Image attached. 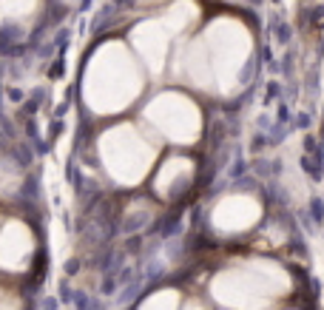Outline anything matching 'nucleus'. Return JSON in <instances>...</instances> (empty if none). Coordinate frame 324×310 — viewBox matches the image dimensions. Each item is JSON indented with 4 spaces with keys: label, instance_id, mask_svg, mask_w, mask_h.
Masks as SVG:
<instances>
[{
    "label": "nucleus",
    "instance_id": "1",
    "mask_svg": "<svg viewBox=\"0 0 324 310\" xmlns=\"http://www.w3.org/2000/svg\"><path fill=\"white\" fill-rule=\"evenodd\" d=\"M287 288V276L270 262H250L236 270H225L211 285V293L230 308L264 310L279 290Z\"/></svg>",
    "mask_w": 324,
    "mask_h": 310
},
{
    "label": "nucleus",
    "instance_id": "3",
    "mask_svg": "<svg viewBox=\"0 0 324 310\" xmlns=\"http://www.w3.org/2000/svg\"><path fill=\"white\" fill-rule=\"evenodd\" d=\"M142 310H177V293H174V290H165V293L151 296Z\"/></svg>",
    "mask_w": 324,
    "mask_h": 310
},
{
    "label": "nucleus",
    "instance_id": "2",
    "mask_svg": "<svg viewBox=\"0 0 324 310\" xmlns=\"http://www.w3.org/2000/svg\"><path fill=\"white\" fill-rule=\"evenodd\" d=\"M259 202H253L250 196H227L213 211V225L219 230H227V233L244 230L259 219Z\"/></svg>",
    "mask_w": 324,
    "mask_h": 310
},
{
    "label": "nucleus",
    "instance_id": "4",
    "mask_svg": "<svg viewBox=\"0 0 324 310\" xmlns=\"http://www.w3.org/2000/svg\"><path fill=\"white\" fill-rule=\"evenodd\" d=\"M185 310H205V308H202V305H196V302H191V305H188Z\"/></svg>",
    "mask_w": 324,
    "mask_h": 310
}]
</instances>
